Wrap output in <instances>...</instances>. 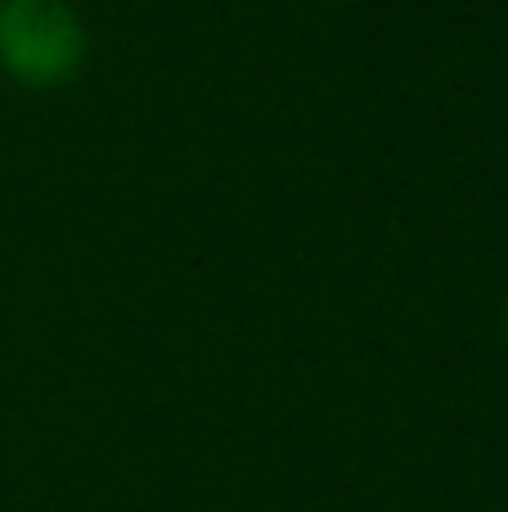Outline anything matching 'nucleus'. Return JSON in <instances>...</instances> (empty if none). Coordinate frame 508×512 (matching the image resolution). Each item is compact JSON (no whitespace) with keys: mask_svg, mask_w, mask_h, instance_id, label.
I'll return each instance as SVG.
<instances>
[{"mask_svg":"<svg viewBox=\"0 0 508 512\" xmlns=\"http://www.w3.org/2000/svg\"><path fill=\"white\" fill-rule=\"evenodd\" d=\"M90 59L86 18L68 0H0V72L23 90H63Z\"/></svg>","mask_w":508,"mask_h":512,"instance_id":"f257e3e1","label":"nucleus"},{"mask_svg":"<svg viewBox=\"0 0 508 512\" xmlns=\"http://www.w3.org/2000/svg\"><path fill=\"white\" fill-rule=\"evenodd\" d=\"M504 342H508V297H504Z\"/></svg>","mask_w":508,"mask_h":512,"instance_id":"f03ea898","label":"nucleus"}]
</instances>
